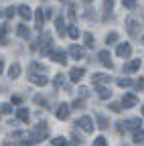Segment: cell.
<instances>
[{
    "label": "cell",
    "mask_w": 144,
    "mask_h": 146,
    "mask_svg": "<svg viewBox=\"0 0 144 146\" xmlns=\"http://www.w3.org/2000/svg\"><path fill=\"white\" fill-rule=\"evenodd\" d=\"M53 146H67V142H65V138L57 136V138H53Z\"/></svg>",
    "instance_id": "30"
},
{
    "label": "cell",
    "mask_w": 144,
    "mask_h": 146,
    "mask_svg": "<svg viewBox=\"0 0 144 146\" xmlns=\"http://www.w3.org/2000/svg\"><path fill=\"white\" fill-rule=\"evenodd\" d=\"M122 108H134V106H138V98L134 96V94H126V96H122Z\"/></svg>",
    "instance_id": "6"
},
{
    "label": "cell",
    "mask_w": 144,
    "mask_h": 146,
    "mask_svg": "<svg viewBox=\"0 0 144 146\" xmlns=\"http://www.w3.org/2000/svg\"><path fill=\"white\" fill-rule=\"evenodd\" d=\"M16 12L23 16V21H31V18H33V12H31L29 6H19V10H16Z\"/></svg>",
    "instance_id": "14"
},
{
    "label": "cell",
    "mask_w": 144,
    "mask_h": 146,
    "mask_svg": "<svg viewBox=\"0 0 144 146\" xmlns=\"http://www.w3.org/2000/svg\"><path fill=\"white\" fill-rule=\"evenodd\" d=\"M122 4H124V8H134L138 4V0H122Z\"/></svg>",
    "instance_id": "28"
},
{
    "label": "cell",
    "mask_w": 144,
    "mask_h": 146,
    "mask_svg": "<svg viewBox=\"0 0 144 146\" xmlns=\"http://www.w3.org/2000/svg\"><path fill=\"white\" fill-rule=\"evenodd\" d=\"M35 104H41V106H43V104H45V98H41V96H35Z\"/></svg>",
    "instance_id": "36"
},
{
    "label": "cell",
    "mask_w": 144,
    "mask_h": 146,
    "mask_svg": "<svg viewBox=\"0 0 144 146\" xmlns=\"http://www.w3.org/2000/svg\"><path fill=\"white\" fill-rule=\"evenodd\" d=\"M83 39H85V47H89V49H92V47L96 45V39H94V35L85 33V35H83Z\"/></svg>",
    "instance_id": "20"
},
{
    "label": "cell",
    "mask_w": 144,
    "mask_h": 146,
    "mask_svg": "<svg viewBox=\"0 0 144 146\" xmlns=\"http://www.w3.org/2000/svg\"><path fill=\"white\" fill-rule=\"evenodd\" d=\"M142 116H144V106H142Z\"/></svg>",
    "instance_id": "40"
},
{
    "label": "cell",
    "mask_w": 144,
    "mask_h": 146,
    "mask_svg": "<svg viewBox=\"0 0 144 146\" xmlns=\"http://www.w3.org/2000/svg\"><path fill=\"white\" fill-rule=\"evenodd\" d=\"M116 43H118V35L116 33H110L106 36V45H116Z\"/></svg>",
    "instance_id": "24"
},
{
    "label": "cell",
    "mask_w": 144,
    "mask_h": 146,
    "mask_svg": "<svg viewBox=\"0 0 144 146\" xmlns=\"http://www.w3.org/2000/svg\"><path fill=\"white\" fill-rule=\"evenodd\" d=\"M33 16H35V21H37V31H43V25H45V14H43V10L39 8Z\"/></svg>",
    "instance_id": "12"
},
{
    "label": "cell",
    "mask_w": 144,
    "mask_h": 146,
    "mask_svg": "<svg viewBox=\"0 0 144 146\" xmlns=\"http://www.w3.org/2000/svg\"><path fill=\"white\" fill-rule=\"evenodd\" d=\"M73 108H75V110H81V108H83V100H75V102H73Z\"/></svg>",
    "instance_id": "34"
},
{
    "label": "cell",
    "mask_w": 144,
    "mask_h": 146,
    "mask_svg": "<svg viewBox=\"0 0 144 146\" xmlns=\"http://www.w3.org/2000/svg\"><path fill=\"white\" fill-rule=\"evenodd\" d=\"M116 55H118V57H122V59H128L130 55H132V47H130L128 43H122V45L116 47Z\"/></svg>",
    "instance_id": "3"
},
{
    "label": "cell",
    "mask_w": 144,
    "mask_h": 146,
    "mask_svg": "<svg viewBox=\"0 0 144 146\" xmlns=\"http://www.w3.org/2000/svg\"><path fill=\"white\" fill-rule=\"evenodd\" d=\"M98 126L102 128V130H106V128L110 126V120H108V118H104V116H98Z\"/></svg>",
    "instance_id": "23"
},
{
    "label": "cell",
    "mask_w": 144,
    "mask_h": 146,
    "mask_svg": "<svg viewBox=\"0 0 144 146\" xmlns=\"http://www.w3.org/2000/svg\"><path fill=\"white\" fill-rule=\"evenodd\" d=\"M77 126L81 128V130H85V132H92L94 130V120L89 118V116H81L77 120Z\"/></svg>",
    "instance_id": "4"
},
{
    "label": "cell",
    "mask_w": 144,
    "mask_h": 146,
    "mask_svg": "<svg viewBox=\"0 0 144 146\" xmlns=\"http://www.w3.org/2000/svg\"><path fill=\"white\" fill-rule=\"evenodd\" d=\"M2 69H4V61L0 59V75H2Z\"/></svg>",
    "instance_id": "39"
},
{
    "label": "cell",
    "mask_w": 144,
    "mask_h": 146,
    "mask_svg": "<svg viewBox=\"0 0 144 146\" xmlns=\"http://www.w3.org/2000/svg\"><path fill=\"white\" fill-rule=\"evenodd\" d=\"M138 69H140V61H138V59H134V61H130V63H126V67H124L126 73H134V71H138Z\"/></svg>",
    "instance_id": "15"
},
{
    "label": "cell",
    "mask_w": 144,
    "mask_h": 146,
    "mask_svg": "<svg viewBox=\"0 0 144 146\" xmlns=\"http://www.w3.org/2000/svg\"><path fill=\"white\" fill-rule=\"evenodd\" d=\"M118 85H120V87H130V85H134V81L128 79V77H124V79L120 77V79H118Z\"/></svg>",
    "instance_id": "25"
},
{
    "label": "cell",
    "mask_w": 144,
    "mask_h": 146,
    "mask_svg": "<svg viewBox=\"0 0 144 146\" xmlns=\"http://www.w3.org/2000/svg\"><path fill=\"white\" fill-rule=\"evenodd\" d=\"M29 79L35 83V85H47V75H37V73H31V75H29Z\"/></svg>",
    "instance_id": "11"
},
{
    "label": "cell",
    "mask_w": 144,
    "mask_h": 146,
    "mask_svg": "<svg viewBox=\"0 0 144 146\" xmlns=\"http://www.w3.org/2000/svg\"><path fill=\"white\" fill-rule=\"evenodd\" d=\"M21 102H23V100H21V98H19V96H14V98H12V104H14V106H19V104H21Z\"/></svg>",
    "instance_id": "37"
},
{
    "label": "cell",
    "mask_w": 144,
    "mask_h": 146,
    "mask_svg": "<svg viewBox=\"0 0 144 146\" xmlns=\"http://www.w3.org/2000/svg\"><path fill=\"white\" fill-rule=\"evenodd\" d=\"M142 43H144V36H142Z\"/></svg>",
    "instance_id": "41"
},
{
    "label": "cell",
    "mask_w": 144,
    "mask_h": 146,
    "mask_svg": "<svg viewBox=\"0 0 144 146\" xmlns=\"http://www.w3.org/2000/svg\"><path fill=\"white\" fill-rule=\"evenodd\" d=\"M98 94H100V98H102V100H108V98H112V91L108 89V87H100V89H98Z\"/></svg>",
    "instance_id": "22"
},
{
    "label": "cell",
    "mask_w": 144,
    "mask_h": 146,
    "mask_svg": "<svg viewBox=\"0 0 144 146\" xmlns=\"http://www.w3.org/2000/svg\"><path fill=\"white\" fill-rule=\"evenodd\" d=\"M134 85H136V87H144V79H138Z\"/></svg>",
    "instance_id": "38"
},
{
    "label": "cell",
    "mask_w": 144,
    "mask_h": 146,
    "mask_svg": "<svg viewBox=\"0 0 144 146\" xmlns=\"http://www.w3.org/2000/svg\"><path fill=\"white\" fill-rule=\"evenodd\" d=\"M114 6V0H104V12H112Z\"/></svg>",
    "instance_id": "29"
},
{
    "label": "cell",
    "mask_w": 144,
    "mask_h": 146,
    "mask_svg": "<svg viewBox=\"0 0 144 146\" xmlns=\"http://www.w3.org/2000/svg\"><path fill=\"white\" fill-rule=\"evenodd\" d=\"M14 12H16V10H14V8L10 6V8H8V10L4 12V16H6V18H12V16H14Z\"/></svg>",
    "instance_id": "33"
},
{
    "label": "cell",
    "mask_w": 144,
    "mask_h": 146,
    "mask_svg": "<svg viewBox=\"0 0 144 146\" xmlns=\"http://www.w3.org/2000/svg\"><path fill=\"white\" fill-rule=\"evenodd\" d=\"M16 35H19L21 39H29V36H31V31H29V27L23 23V25H19V29H16Z\"/></svg>",
    "instance_id": "13"
},
{
    "label": "cell",
    "mask_w": 144,
    "mask_h": 146,
    "mask_svg": "<svg viewBox=\"0 0 144 146\" xmlns=\"http://www.w3.org/2000/svg\"><path fill=\"white\" fill-rule=\"evenodd\" d=\"M83 75H85V69H83V67H73V69L69 71V79L73 81V83L81 81V79H83Z\"/></svg>",
    "instance_id": "5"
},
{
    "label": "cell",
    "mask_w": 144,
    "mask_h": 146,
    "mask_svg": "<svg viewBox=\"0 0 144 146\" xmlns=\"http://www.w3.org/2000/svg\"><path fill=\"white\" fill-rule=\"evenodd\" d=\"M112 77L110 75H106V73H96V75L92 77V83L94 85H100V83H110Z\"/></svg>",
    "instance_id": "8"
},
{
    "label": "cell",
    "mask_w": 144,
    "mask_h": 146,
    "mask_svg": "<svg viewBox=\"0 0 144 146\" xmlns=\"http://www.w3.org/2000/svg\"><path fill=\"white\" fill-rule=\"evenodd\" d=\"M63 81H65V77L61 75V73H57V77L53 79V85H55V87H61V85H63Z\"/></svg>",
    "instance_id": "26"
},
{
    "label": "cell",
    "mask_w": 144,
    "mask_h": 146,
    "mask_svg": "<svg viewBox=\"0 0 144 146\" xmlns=\"http://www.w3.org/2000/svg\"><path fill=\"white\" fill-rule=\"evenodd\" d=\"M126 29H128V33H130L132 36H136V35L140 33V23H138V18H136V16H128V18H126Z\"/></svg>",
    "instance_id": "1"
},
{
    "label": "cell",
    "mask_w": 144,
    "mask_h": 146,
    "mask_svg": "<svg viewBox=\"0 0 144 146\" xmlns=\"http://www.w3.org/2000/svg\"><path fill=\"white\" fill-rule=\"evenodd\" d=\"M19 73H21V65H19V63L10 65V69H8V77H10V79H16V77H19Z\"/></svg>",
    "instance_id": "16"
},
{
    "label": "cell",
    "mask_w": 144,
    "mask_h": 146,
    "mask_svg": "<svg viewBox=\"0 0 144 146\" xmlns=\"http://www.w3.org/2000/svg\"><path fill=\"white\" fill-rule=\"evenodd\" d=\"M51 59L59 65H67V55L63 51H51Z\"/></svg>",
    "instance_id": "7"
},
{
    "label": "cell",
    "mask_w": 144,
    "mask_h": 146,
    "mask_svg": "<svg viewBox=\"0 0 144 146\" xmlns=\"http://www.w3.org/2000/svg\"><path fill=\"white\" fill-rule=\"evenodd\" d=\"M10 110H12V108L6 104V106H2V110H0V112H2V114H10Z\"/></svg>",
    "instance_id": "35"
},
{
    "label": "cell",
    "mask_w": 144,
    "mask_h": 146,
    "mask_svg": "<svg viewBox=\"0 0 144 146\" xmlns=\"http://www.w3.org/2000/svg\"><path fill=\"white\" fill-rule=\"evenodd\" d=\"M67 33H69V36H71V39H77V36H79V31H77L73 25H71V27L67 29Z\"/></svg>",
    "instance_id": "27"
},
{
    "label": "cell",
    "mask_w": 144,
    "mask_h": 146,
    "mask_svg": "<svg viewBox=\"0 0 144 146\" xmlns=\"http://www.w3.org/2000/svg\"><path fill=\"white\" fill-rule=\"evenodd\" d=\"M94 146H108V140H106L104 136H100V138L94 140Z\"/></svg>",
    "instance_id": "31"
},
{
    "label": "cell",
    "mask_w": 144,
    "mask_h": 146,
    "mask_svg": "<svg viewBox=\"0 0 144 146\" xmlns=\"http://www.w3.org/2000/svg\"><path fill=\"white\" fill-rule=\"evenodd\" d=\"M16 118H19V120H29V110L27 108H19V112H16Z\"/></svg>",
    "instance_id": "19"
},
{
    "label": "cell",
    "mask_w": 144,
    "mask_h": 146,
    "mask_svg": "<svg viewBox=\"0 0 144 146\" xmlns=\"http://www.w3.org/2000/svg\"><path fill=\"white\" fill-rule=\"evenodd\" d=\"M98 57H100V63H102V65H106L108 69H112V67H114V63H112V59H110V53H108V51H100V55H98Z\"/></svg>",
    "instance_id": "9"
},
{
    "label": "cell",
    "mask_w": 144,
    "mask_h": 146,
    "mask_svg": "<svg viewBox=\"0 0 144 146\" xmlns=\"http://www.w3.org/2000/svg\"><path fill=\"white\" fill-rule=\"evenodd\" d=\"M69 55L73 59H83V47H79V45H71V49H69Z\"/></svg>",
    "instance_id": "10"
},
{
    "label": "cell",
    "mask_w": 144,
    "mask_h": 146,
    "mask_svg": "<svg viewBox=\"0 0 144 146\" xmlns=\"http://www.w3.org/2000/svg\"><path fill=\"white\" fill-rule=\"evenodd\" d=\"M136 144H140V142H144V130H142V128H136V130H134V138H132Z\"/></svg>",
    "instance_id": "18"
},
{
    "label": "cell",
    "mask_w": 144,
    "mask_h": 146,
    "mask_svg": "<svg viewBox=\"0 0 144 146\" xmlns=\"http://www.w3.org/2000/svg\"><path fill=\"white\" fill-rule=\"evenodd\" d=\"M110 108H112V112H122V104H118V102L110 104Z\"/></svg>",
    "instance_id": "32"
},
{
    "label": "cell",
    "mask_w": 144,
    "mask_h": 146,
    "mask_svg": "<svg viewBox=\"0 0 144 146\" xmlns=\"http://www.w3.org/2000/svg\"><path fill=\"white\" fill-rule=\"evenodd\" d=\"M55 29L59 35H65V21H63V16H57V21H55Z\"/></svg>",
    "instance_id": "17"
},
{
    "label": "cell",
    "mask_w": 144,
    "mask_h": 146,
    "mask_svg": "<svg viewBox=\"0 0 144 146\" xmlns=\"http://www.w3.org/2000/svg\"><path fill=\"white\" fill-rule=\"evenodd\" d=\"M6 33H8V25H0V45H4L6 43Z\"/></svg>",
    "instance_id": "21"
},
{
    "label": "cell",
    "mask_w": 144,
    "mask_h": 146,
    "mask_svg": "<svg viewBox=\"0 0 144 146\" xmlns=\"http://www.w3.org/2000/svg\"><path fill=\"white\" fill-rule=\"evenodd\" d=\"M55 114H57V118H59V120H63V122H65V120L69 118V114H71V108H69L67 104H63V102H61V104H57Z\"/></svg>",
    "instance_id": "2"
}]
</instances>
